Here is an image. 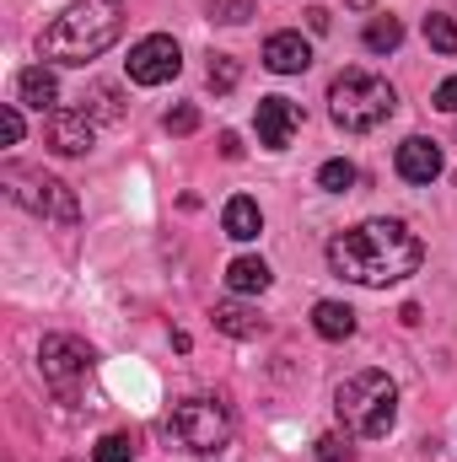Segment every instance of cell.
Instances as JSON below:
<instances>
[{"label":"cell","mask_w":457,"mask_h":462,"mask_svg":"<svg viewBox=\"0 0 457 462\" xmlns=\"http://www.w3.org/2000/svg\"><path fill=\"white\" fill-rule=\"evenodd\" d=\"M398 108L393 87L371 70H344L340 81L329 87V114L344 134H371L377 124H387V114Z\"/></svg>","instance_id":"4"},{"label":"cell","mask_w":457,"mask_h":462,"mask_svg":"<svg viewBox=\"0 0 457 462\" xmlns=\"http://www.w3.org/2000/svg\"><path fill=\"white\" fill-rule=\"evenodd\" d=\"M350 5H366V0H350Z\"/></svg>","instance_id":"31"},{"label":"cell","mask_w":457,"mask_h":462,"mask_svg":"<svg viewBox=\"0 0 457 462\" xmlns=\"http://www.w3.org/2000/svg\"><path fill=\"white\" fill-rule=\"evenodd\" d=\"M0 134H5V145H16V140H22V114H16V103H5V108H0Z\"/></svg>","instance_id":"27"},{"label":"cell","mask_w":457,"mask_h":462,"mask_svg":"<svg viewBox=\"0 0 457 462\" xmlns=\"http://www.w3.org/2000/svg\"><path fill=\"white\" fill-rule=\"evenodd\" d=\"M398 178L404 183H436L442 178V145L436 140H425V134H409L404 145H398Z\"/></svg>","instance_id":"10"},{"label":"cell","mask_w":457,"mask_h":462,"mask_svg":"<svg viewBox=\"0 0 457 462\" xmlns=\"http://www.w3.org/2000/svg\"><path fill=\"white\" fill-rule=\"evenodd\" d=\"M221 156H227V162H237V156H242V140H237V134H221Z\"/></svg>","instance_id":"30"},{"label":"cell","mask_w":457,"mask_h":462,"mask_svg":"<svg viewBox=\"0 0 457 462\" xmlns=\"http://www.w3.org/2000/svg\"><path fill=\"white\" fill-rule=\"evenodd\" d=\"M38 365H43V382H49L60 398H76V387H81L87 371H92V349L81 345V339H70V334H49V339L38 345Z\"/></svg>","instance_id":"7"},{"label":"cell","mask_w":457,"mask_h":462,"mask_svg":"<svg viewBox=\"0 0 457 462\" xmlns=\"http://www.w3.org/2000/svg\"><path fill=\"white\" fill-rule=\"evenodd\" d=\"M307 27H312V32H329V11H323V5H312V11H307Z\"/></svg>","instance_id":"29"},{"label":"cell","mask_w":457,"mask_h":462,"mask_svg":"<svg viewBox=\"0 0 457 462\" xmlns=\"http://www.w3.org/2000/svg\"><path fill=\"white\" fill-rule=\"evenodd\" d=\"M425 43L442 49V54H457V22L442 16V11H431V16H425Z\"/></svg>","instance_id":"19"},{"label":"cell","mask_w":457,"mask_h":462,"mask_svg":"<svg viewBox=\"0 0 457 462\" xmlns=\"http://www.w3.org/2000/svg\"><path fill=\"white\" fill-rule=\"evenodd\" d=\"M221 231H227L231 242H253V236L264 231V210H258V199H247V194L227 199V210H221Z\"/></svg>","instance_id":"14"},{"label":"cell","mask_w":457,"mask_h":462,"mask_svg":"<svg viewBox=\"0 0 457 462\" xmlns=\"http://www.w3.org/2000/svg\"><path fill=\"white\" fill-rule=\"evenodd\" d=\"M205 81H210V92H216V97H227L231 87L242 81V65H237L231 54H216V60H210V70H205Z\"/></svg>","instance_id":"20"},{"label":"cell","mask_w":457,"mask_h":462,"mask_svg":"<svg viewBox=\"0 0 457 462\" xmlns=\"http://www.w3.org/2000/svg\"><path fill=\"white\" fill-rule=\"evenodd\" d=\"M118 32H124V0H76L43 27L38 54L54 65H87L103 49H114Z\"/></svg>","instance_id":"2"},{"label":"cell","mask_w":457,"mask_h":462,"mask_svg":"<svg viewBox=\"0 0 457 462\" xmlns=\"http://www.w3.org/2000/svg\"><path fill=\"white\" fill-rule=\"evenodd\" d=\"M183 70V54H178V43L167 38V32H151V38H140L135 49H129V81L135 87H162V81H173Z\"/></svg>","instance_id":"8"},{"label":"cell","mask_w":457,"mask_h":462,"mask_svg":"<svg viewBox=\"0 0 457 462\" xmlns=\"http://www.w3.org/2000/svg\"><path fill=\"white\" fill-rule=\"evenodd\" d=\"M312 328H318V339L344 345V339L355 334V312H350L344 301H318V307H312Z\"/></svg>","instance_id":"16"},{"label":"cell","mask_w":457,"mask_h":462,"mask_svg":"<svg viewBox=\"0 0 457 462\" xmlns=\"http://www.w3.org/2000/svg\"><path fill=\"white\" fill-rule=\"evenodd\" d=\"M81 103H87V108H81L87 118H118V114H124V108H118V92H114V87H103V81H98Z\"/></svg>","instance_id":"21"},{"label":"cell","mask_w":457,"mask_h":462,"mask_svg":"<svg viewBox=\"0 0 457 462\" xmlns=\"http://www.w3.org/2000/svg\"><path fill=\"white\" fill-rule=\"evenodd\" d=\"M253 124H258V145L264 151H285L296 140V129H302V108L291 97H258Z\"/></svg>","instance_id":"9"},{"label":"cell","mask_w":457,"mask_h":462,"mask_svg":"<svg viewBox=\"0 0 457 462\" xmlns=\"http://www.w3.org/2000/svg\"><path fill=\"white\" fill-rule=\"evenodd\" d=\"M227 285H231V296H264L269 291V263L264 258H231Z\"/></svg>","instance_id":"17"},{"label":"cell","mask_w":457,"mask_h":462,"mask_svg":"<svg viewBox=\"0 0 457 462\" xmlns=\"http://www.w3.org/2000/svg\"><path fill=\"white\" fill-rule=\"evenodd\" d=\"M210 318H216V328H221L227 339H258V334L269 328V323H264V318H258L253 307H242V301H221V307H216Z\"/></svg>","instance_id":"15"},{"label":"cell","mask_w":457,"mask_h":462,"mask_svg":"<svg viewBox=\"0 0 457 462\" xmlns=\"http://www.w3.org/2000/svg\"><path fill=\"white\" fill-rule=\"evenodd\" d=\"M334 414H340L344 436H360V441H377L393 430L398 420V387L387 371H355L344 376L340 393H334Z\"/></svg>","instance_id":"3"},{"label":"cell","mask_w":457,"mask_h":462,"mask_svg":"<svg viewBox=\"0 0 457 462\" xmlns=\"http://www.w3.org/2000/svg\"><path fill=\"white\" fill-rule=\"evenodd\" d=\"M92 457L98 462H135V436H124V430L103 436V441L92 447Z\"/></svg>","instance_id":"23"},{"label":"cell","mask_w":457,"mask_h":462,"mask_svg":"<svg viewBox=\"0 0 457 462\" xmlns=\"http://www.w3.org/2000/svg\"><path fill=\"white\" fill-rule=\"evenodd\" d=\"M162 129H167V134H194V129H200V108H194V103H178L173 114L162 118Z\"/></svg>","instance_id":"25"},{"label":"cell","mask_w":457,"mask_h":462,"mask_svg":"<svg viewBox=\"0 0 457 462\" xmlns=\"http://www.w3.org/2000/svg\"><path fill=\"white\" fill-rule=\"evenodd\" d=\"M11 199L33 216H54L60 226H76L81 221V205L70 194V183L49 178V172H11Z\"/></svg>","instance_id":"6"},{"label":"cell","mask_w":457,"mask_h":462,"mask_svg":"<svg viewBox=\"0 0 457 462\" xmlns=\"http://www.w3.org/2000/svg\"><path fill=\"white\" fill-rule=\"evenodd\" d=\"M398 43H404V22L398 16H371L366 22V49L371 54H393Z\"/></svg>","instance_id":"18"},{"label":"cell","mask_w":457,"mask_h":462,"mask_svg":"<svg viewBox=\"0 0 457 462\" xmlns=\"http://www.w3.org/2000/svg\"><path fill=\"white\" fill-rule=\"evenodd\" d=\"M318 189L350 194V189H355V167H350V162H323V167H318Z\"/></svg>","instance_id":"22"},{"label":"cell","mask_w":457,"mask_h":462,"mask_svg":"<svg viewBox=\"0 0 457 462\" xmlns=\"http://www.w3.org/2000/svg\"><path fill=\"white\" fill-rule=\"evenodd\" d=\"M318 462H355V447H350V436H318Z\"/></svg>","instance_id":"24"},{"label":"cell","mask_w":457,"mask_h":462,"mask_svg":"<svg viewBox=\"0 0 457 462\" xmlns=\"http://www.w3.org/2000/svg\"><path fill=\"white\" fill-rule=\"evenodd\" d=\"M431 103H436L442 114H457V76H447V81L436 87V97H431Z\"/></svg>","instance_id":"28"},{"label":"cell","mask_w":457,"mask_h":462,"mask_svg":"<svg viewBox=\"0 0 457 462\" xmlns=\"http://www.w3.org/2000/svg\"><path fill=\"white\" fill-rule=\"evenodd\" d=\"M425 263V242L404 221H360L329 242V269L350 285H398Z\"/></svg>","instance_id":"1"},{"label":"cell","mask_w":457,"mask_h":462,"mask_svg":"<svg viewBox=\"0 0 457 462\" xmlns=\"http://www.w3.org/2000/svg\"><path fill=\"white\" fill-rule=\"evenodd\" d=\"M264 65H269L275 76H296V70L312 65V43H307L302 32H275V38L264 43Z\"/></svg>","instance_id":"11"},{"label":"cell","mask_w":457,"mask_h":462,"mask_svg":"<svg viewBox=\"0 0 457 462\" xmlns=\"http://www.w3.org/2000/svg\"><path fill=\"white\" fill-rule=\"evenodd\" d=\"M92 140H98V129H92L87 114H54L49 118V145H54L60 156H87Z\"/></svg>","instance_id":"12"},{"label":"cell","mask_w":457,"mask_h":462,"mask_svg":"<svg viewBox=\"0 0 457 462\" xmlns=\"http://www.w3.org/2000/svg\"><path fill=\"white\" fill-rule=\"evenodd\" d=\"M167 436L183 447V452H194V457H216V452H227L231 447V414L221 398H183V403H173V414H167Z\"/></svg>","instance_id":"5"},{"label":"cell","mask_w":457,"mask_h":462,"mask_svg":"<svg viewBox=\"0 0 457 462\" xmlns=\"http://www.w3.org/2000/svg\"><path fill=\"white\" fill-rule=\"evenodd\" d=\"M16 103L49 114V108L60 103V81H54V70H49V65H27V70L16 76Z\"/></svg>","instance_id":"13"},{"label":"cell","mask_w":457,"mask_h":462,"mask_svg":"<svg viewBox=\"0 0 457 462\" xmlns=\"http://www.w3.org/2000/svg\"><path fill=\"white\" fill-rule=\"evenodd\" d=\"M210 16H221V22H247V16H253V0H210Z\"/></svg>","instance_id":"26"}]
</instances>
